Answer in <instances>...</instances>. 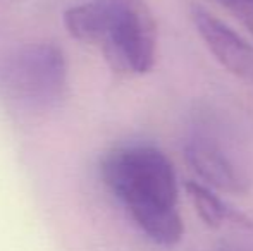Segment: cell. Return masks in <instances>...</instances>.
<instances>
[{"mask_svg":"<svg viewBox=\"0 0 253 251\" xmlns=\"http://www.w3.org/2000/svg\"><path fill=\"white\" fill-rule=\"evenodd\" d=\"M105 188L136 227L160 246H174L184 234L177 210V178L170 158L150 144H124L100 162Z\"/></svg>","mask_w":253,"mask_h":251,"instance_id":"1","label":"cell"},{"mask_svg":"<svg viewBox=\"0 0 253 251\" xmlns=\"http://www.w3.org/2000/svg\"><path fill=\"white\" fill-rule=\"evenodd\" d=\"M64 26L78 41L93 45L124 76L150 72L157 61V23L145 0H88L64 12Z\"/></svg>","mask_w":253,"mask_h":251,"instance_id":"2","label":"cell"},{"mask_svg":"<svg viewBox=\"0 0 253 251\" xmlns=\"http://www.w3.org/2000/svg\"><path fill=\"white\" fill-rule=\"evenodd\" d=\"M253 35V0H217Z\"/></svg>","mask_w":253,"mask_h":251,"instance_id":"7","label":"cell"},{"mask_svg":"<svg viewBox=\"0 0 253 251\" xmlns=\"http://www.w3.org/2000/svg\"><path fill=\"white\" fill-rule=\"evenodd\" d=\"M191 19L197 33L215 61L234 76L253 81L252 45L200 5L191 7Z\"/></svg>","mask_w":253,"mask_h":251,"instance_id":"5","label":"cell"},{"mask_svg":"<svg viewBox=\"0 0 253 251\" xmlns=\"http://www.w3.org/2000/svg\"><path fill=\"white\" fill-rule=\"evenodd\" d=\"M67 74V59L53 41L21 45L0 61V93L21 110L47 112L62 102Z\"/></svg>","mask_w":253,"mask_h":251,"instance_id":"3","label":"cell"},{"mask_svg":"<svg viewBox=\"0 0 253 251\" xmlns=\"http://www.w3.org/2000/svg\"><path fill=\"white\" fill-rule=\"evenodd\" d=\"M220 251H250V250H245L241 246H233V245H224Z\"/></svg>","mask_w":253,"mask_h":251,"instance_id":"8","label":"cell"},{"mask_svg":"<svg viewBox=\"0 0 253 251\" xmlns=\"http://www.w3.org/2000/svg\"><path fill=\"white\" fill-rule=\"evenodd\" d=\"M184 189H186V194L198 217L210 229H220L231 225V227L245 229V231H253V222L247 215L229 207L226 201H222V198L217 196L205 184L190 181L184 184Z\"/></svg>","mask_w":253,"mask_h":251,"instance_id":"6","label":"cell"},{"mask_svg":"<svg viewBox=\"0 0 253 251\" xmlns=\"http://www.w3.org/2000/svg\"><path fill=\"white\" fill-rule=\"evenodd\" d=\"M184 157L200 179L213 189L227 194H245L250 189V176L231 151L207 133H197L184 144Z\"/></svg>","mask_w":253,"mask_h":251,"instance_id":"4","label":"cell"}]
</instances>
